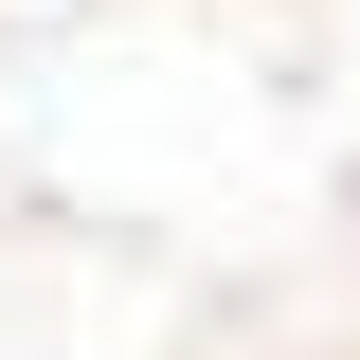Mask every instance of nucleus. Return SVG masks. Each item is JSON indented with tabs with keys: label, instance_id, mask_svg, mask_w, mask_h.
I'll return each instance as SVG.
<instances>
[{
	"label": "nucleus",
	"instance_id": "nucleus-1",
	"mask_svg": "<svg viewBox=\"0 0 360 360\" xmlns=\"http://www.w3.org/2000/svg\"><path fill=\"white\" fill-rule=\"evenodd\" d=\"M0 360H360V0H0Z\"/></svg>",
	"mask_w": 360,
	"mask_h": 360
}]
</instances>
